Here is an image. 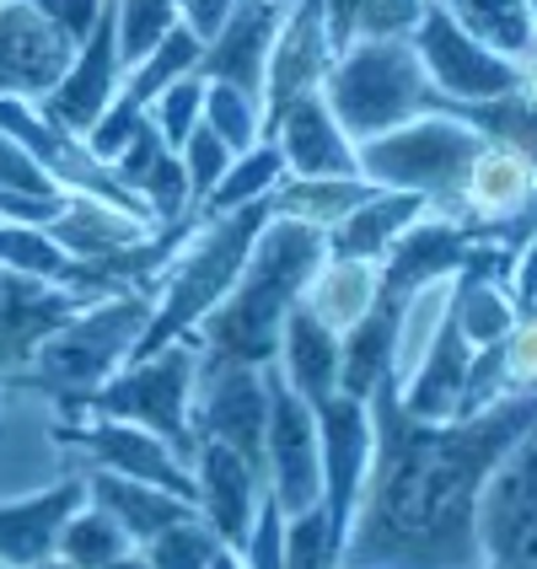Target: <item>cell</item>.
Returning a JSON list of instances; mask_svg holds the SVG:
<instances>
[{
  "label": "cell",
  "mask_w": 537,
  "mask_h": 569,
  "mask_svg": "<svg viewBox=\"0 0 537 569\" xmlns=\"http://www.w3.org/2000/svg\"><path fill=\"white\" fill-rule=\"evenodd\" d=\"M113 17H119V54L129 70L178 28V0H113Z\"/></svg>",
  "instance_id": "obj_33"
},
{
  "label": "cell",
  "mask_w": 537,
  "mask_h": 569,
  "mask_svg": "<svg viewBox=\"0 0 537 569\" xmlns=\"http://www.w3.org/2000/svg\"><path fill=\"white\" fill-rule=\"evenodd\" d=\"M210 569H242V553H237V548H216V559H210Z\"/></svg>",
  "instance_id": "obj_45"
},
{
  "label": "cell",
  "mask_w": 537,
  "mask_h": 569,
  "mask_svg": "<svg viewBox=\"0 0 537 569\" xmlns=\"http://www.w3.org/2000/svg\"><path fill=\"white\" fill-rule=\"evenodd\" d=\"M125 92V54H119V17H113V0H102L87 43L76 49V60L64 64V76L38 97L43 119L60 124L64 134L87 140V129L102 119V108Z\"/></svg>",
  "instance_id": "obj_11"
},
{
  "label": "cell",
  "mask_w": 537,
  "mask_h": 569,
  "mask_svg": "<svg viewBox=\"0 0 537 569\" xmlns=\"http://www.w3.org/2000/svg\"><path fill=\"white\" fill-rule=\"evenodd\" d=\"M81 478H87V500H92L97 510H108V516L129 532L135 548H146V542L157 538V532H167L172 521L199 516L189 500L167 495V489H157V483H140V478L113 473V468H81Z\"/></svg>",
  "instance_id": "obj_22"
},
{
  "label": "cell",
  "mask_w": 537,
  "mask_h": 569,
  "mask_svg": "<svg viewBox=\"0 0 537 569\" xmlns=\"http://www.w3.org/2000/svg\"><path fill=\"white\" fill-rule=\"evenodd\" d=\"M489 134H478L457 113H419L409 124L381 129L355 146V172L377 189L419 193L436 216L457 221V193Z\"/></svg>",
  "instance_id": "obj_6"
},
{
  "label": "cell",
  "mask_w": 537,
  "mask_h": 569,
  "mask_svg": "<svg viewBox=\"0 0 537 569\" xmlns=\"http://www.w3.org/2000/svg\"><path fill=\"white\" fill-rule=\"evenodd\" d=\"M510 64H516V87H510V92L537 108V38H533V43H527V49H521V54H516Z\"/></svg>",
  "instance_id": "obj_43"
},
{
  "label": "cell",
  "mask_w": 537,
  "mask_h": 569,
  "mask_svg": "<svg viewBox=\"0 0 537 569\" xmlns=\"http://www.w3.org/2000/svg\"><path fill=\"white\" fill-rule=\"evenodd\" d=\"M285 22L280 0H237V11L221 22V32L199 49V76L205 81H226L237 92L263 102V64H269V43Z\"/></svg>",
  "instance_id": "obj_19"
},
{
  "label": "cell",
  "mask_w": 537,
  "mask_h": 569,
  "mask_svg": "<svg viewBox=\"0 0 537 569\" xmlns=\"http://www.w3.org/2000/svg\"><path fill=\"white\" fill-rule=\"evenodd\" d=\"M328 64H334V43L322 28V0H290L263 64V134L296 97H312L322 87Z\"/></svg>",
  "instance_id": "obj_12"
},
{
  "label": "cell",
  "mask_w": 537,
  "mask_h": 569,
  "mask_svg": "<svg viewBox=\"0 0 537 569\" xmlns=\"http://www.w3.org/2000/svg\"><path fill=\"white\" fill-rule=\"evenodd\" d=\"M0 436H6V419H0Z\"/></svg>",
  "instance_id": "obj_48"
},
{
  "label": "cell",
  "mask_w": 537,
  "mask_h": 569,
  "mask_svg": "<svg viewBox=\"0 0 537 569\" xmlns=\"http://www.w3.org/2000/svg\"><path fill=\"white\" fill-rule=\"evenodd\" d=\"M425 216H436L419 193H398V189H377L371 199H360L355 210H349L345 221L328 231V253H345V258H387L392 253V242L419 226Z\"/></svg>",
  "instance_id": "obj_24"
},
{
  "label": "cell",
  "mask_w": 537,
  "mask_h": 569,
  "mask_svg": "<svg viewBox=\"0 0 537 569\" xmlns=\"http://www.w3.org/2000/svg\"><path fill=\"white\" fill-rule=\"evenodd\" d=\"M146 119H151L161 140L178 151L193 134V124L205 119V76L189 70V76H178L172 87H161V92L151 97V108H146Z\"/></svg>",
  "instance_id": "obj_34"
},
{
  "label": "cell",
  "mask_w": 537,
  "mask_h": 569,
  "mask_svg": "<svg viewBox=\"0 0 537 569\" xmlns=\"http://www.w3.org/2000/svg\"><path fill=\"white\" fill-rule=\"evenodd\" d=\"M275 366H280V377L317 409V403H328V398L339 392V333L322 328L307 307H296L280 328Z\"/></svg>",
  "instance_id": "obj_25"
},
{
  "label": "cell",
  "mask_w": 537,
  "mask_h": 569,
  "mask_svg": "<svg viewBox=\"0 0 537 569\" xmlns=\"http://www.w3.org/2000/svg\"><path fill=\"white\" fill-rule=\"evenodd\" d=\"M533 28H537V0H533Z\"/></svg>",
  "instance_id": "obj_47"
},
{
  "label": "cell",
  "mask_w": 537,
  "mask_h": 569,
  "mask_svg": "<svg viewBox=\"0 0 537 569\" xmlns=\"http://www.w3.org/2000/svg\"><path fill=\"white\" fill-rule=\"evenodd\" d=\"M237 553H242V569H285V516L269 495H263V506H258L253 527H248Z\"/></svg>",
  "instance_id": "obj_39"
},
{
  "label": "cell",
  "mask_w": 537,
  "mask_h": 569,
  "mask_svg": "<svg viewBox=\"0 0 537 569\" xmlns=\"http://www.w3.org/2000/svg\"><path fill=\"white\" fill-rule=\"evenodd\" d=\"M285 178V157L275 140H258L253 151H237L231 167L221 172V183L199 199V210H193L189 221H205V216H226V210H242V204H258V199H269V193L280 189Z\"/></svg>",
  "instance_id": "obj_27"
},
{
  "label": "cell",
  "mask_w": 537,
  "mask_h": 569,
  "mask_svg": "<svg viewBox=\"0 0 537 569\" xmlns=\"http://www.w3.org/2000/svg\"><path fill=\"white\" fill-rule=\"evenodd\" d=\"M189 468H193V510H199V521L226 548H242L258 506H263V478H258V468L242 462L231 446L205 441V436L193 446Z\"/></svg>",
  "instance_id": "obj_16"
},
{
  "label": "cell",
  "mask_w": 537,
  "mask_h": 569,
  "mask_svg": "<svg viewBox=\"0 0 537 569\" xmlns=\"http://www.w3.org/2000/svg\"><path fill=\"white\" fill-rule=\"evenodd\" d=\"M231 157H237V151H231V146H226V140L205 124V119H199V124H193V134L178 146V161H183V183H189V204H193V210H199V199H205V193L221 183V172L231 167ZM193 210H189V216H193Z\"/></svg>",
  "instance_id": "obj_36"
},
{
  "label": "cell",
  "mask_w": 537,
  "mask_h": 569,
  "mask_svg": "<svg viewBox=\"0 0 537 569\" xmlns=\"http://www.w3.org/2000/svg\"><path fill=\"white\" fill-rule=\"evenodd\" d=\"M533 199H537V161L527 151H516V146L484 140V151L474 157L468 178H463V193H457V226H468L478 242L495 226L516 221Z\"/></svg>",
  "instance_id": "obj_17"
},
{
  "label": "cell",
  "mask_w": 537,
  "mask_h": 569,
  "mask_svg": "<svg viewBox=\"0 0 537 569\" xmlns=\"http://www.w3.org/2000/svg\"><path fill=\"white\" fill-rule=\"evenodd\" d=\"M87 506V478L64 473L32 495L0 500V569H38L54 559L60 527Z\"/></svg>",
  "instance_id": "obj_18"
},
{
  "label": "cell",
  "mask_w": 537,
  "mask_h": 569,
  "mask_svg": "<svg viewBox=\"0 0 537 569\" xmlns=\"http://www.w3.org/2000/svg\"><path fill=\"white\" fill-rule=\"evenodd\" d=\"M441 6L468 38H478L484 49H495V54H506V60H516L537 38L533 0H441Z\"/></svg>",
  "instance_id": "obj_29"
},
{
  "label": "cell",
  "mask_w": 537,
  "mask_h": 569,
  "mask_svg": "<svg viewBox=\"0 0 537 569\" xmlns=\"http://www.w3.org/2000/svg\"><path fill=\"white\" fill-rule=\"evenodd\" d=\"M377 301H381V263L377 258H345V253L322 258L317 274L307 280V296H301V307L322 328H334L339 339L355 322H366L377 312Z\"/></svg>",
  "instance_id": "obj_23"
},
{
  "label": "cell",
  "mask_w": 537,
  "mask_h": 569,
  "mask_svg": "<svg viewBox=\"0 0 537 569\" xmlns=\"http://www.w3.org/2000/svg\"><path fill=\"white\" fill-rule=\"evenodd\" d=\"M216 548H221V538H216L199 516H189V521H172L167 532H157L140 553H146L151 569H210Z\"/></svg>",
  "instance_id": "obj_35"
},
{
  "label": "cell",
  "mask_w": 537,
  "mask_h": 569,
  "mask_svg": "<svg viewBox=\"0 0 537 569\" xmlns=\"http://www.w3.org/2000/svg\"><path fill=\"white\" fill-rule=\"evenodd\" d=\"M263 140H275L290 178H355V140L328 113L322 97H296Z\"/></svg>",
  "instance_id": "obj_21"
},
{
  "label": "cell",
  "mask_w": 537,
  "mask_h": 569,
  "mask_svg": "<svg viewBox=\"0 0 537 569\" xmlns=\"http://www.w3.org/2000/svg\"><path fill=\"white\" fill-rule=\"evenodd\" d=\"M409 43L425 64V76H430V87L446 102H489V97H506L516 87V64L495 49H484L478 38H468L446 17L441 0H425Z\"/></svg>",
  "instance_id": "obj_9"
},
{
  "label": "cell",
  "mask_w": 537,
  "mask_h": 569,
  "mask_svg": "<svg viewBox=\"0 0 537 569\" xmlns=\"http://www.w3.org/2000/svg\"><path fill=\"white\" fill-rule=\"evenodd\" d=\"M43 231H49L76 263L102 269V263H113V258L135 253V248L157 231V221L140 216V210L113 204V199H97V193H64L60 216L43 226Z\"/></svg>",
  "instance_id": "obj_20"
},
{
  "label": "cell",
  "mask_w": 537,
  "mask_h": 569,
  "mask_svg": "<svg viewBox=\"0 0 537 569\" xmlns=\"http://www.w3.org/2000/svg\"><path fill=\"white\" fill-rule=\"evenodd\" d=\"M263 221H269V199L226 210V216L189 221V231L178 237V248L167 253L157 284H151V322H146V333H140V345H135L129 360L172 345V339H189L199 328V317L210 312L231 290V280L242 274Z\"/></svg>",
  "instance_id": "obj_4"
},
{
  "label": "cell",
  "mask_w": 537,
  "mask_h": 569,
  "mask_svg": "<svg viewBox=\"0 0 537 569\" xmlns=\"http://www.w3.org/2000/svg\"><path fill=\"white\" fill-rule=\"evenodd\" d=\"M328 258V231L312 221H290V216H269L258 226L253 253L242 263V274L231 280L221 301L199 317L189 339L199 355H226V360H248V366H269L280 349L285 317L301 307L307 280L317 263Z\"/></svg>",
  "instance_id": "obj_2"
},
{
  "label": "cell",
  "mask_w": 537,
  "mask_h": 569,
  "mask_svg": "<svg viewBox=\"0 0 537 569\" xmlns=\"http://www.w3.org/2000/svg\"><path fill=\"white\" fill-rule=\"evenodd\" d=\"M478 542L484 569H537V430L484 483Z\"/></svg>",
  "instance_id": "obj_10"
},
{
  "label": "cell",
  "mask_w": 537,
  "mask_h": 569,
  "mask_svg": "<svg viewBox=\"0 0 537 569\" xmlns=\"http://www.w3.org/2000/svg\"><path fill=\"white\" fill-rule=\"evenodd\" d=\"M280 6H290V0H280Z\"/></svg>",
  "instance_id": "obj_49"
},
{
  "label": "cell",
  "mask_w": 537,
  "mask_h": 569,
  "mask_svg": "<svg viewBox=\"0 0 537 569\" xmlns=\"http://www.w3.org/2000/svg\"><path fill=\"white\" fill-rule=\"evenodd\" d=\"M199 49H205V43H199V38L178 22V28L167 32L157 49L146 54V60L125 70V97L135 102V108H151V97H157L161 87H172L178 76H189L193 64H199Z\"/></svg>",
  "instance_id": "obj_30"
},
{
  "label": "cell",
  "mask_w": 537,
  "mask_h": 569,
  "mask_svg": "<svg viewBox=\"0 0 537 569\" xmlns=\"http://www.w3.org/2000/svg\"><path fill=\"white\" fill-rule=\"evenodd\" d=\"M193 371H199V345H193V339H172V345H161V349H151V355L119 366L81 409L102 413V419L140 425V430L161 436V441L189 462L193 446H199L193 419H189Z\"/></svg>",
  "instance_id": "obj_7"
},
{
  "label": "cell",
  "mask_w": 537,
  "mask_h": 569,
  "mask_svg": "<svg viewBox=\"0 0 537 569\" xmlns=\"http://www.w3.org/2000/svg\"><path fill=\"white\" fill-rule=\"evenodd\" d=\"M38 569H76V565H64L60 553H54V559H43V565H38Z\"/></svg>",
  "instance_id": "obj_46"
},
{
  "label": "cell",
  "mask_w": 537,
  "mask_h": 569,
  "mask_svg": "<svg viewBox=\"0 0 537 569\" xmlns=\"http://www.w3.org/2000/svg\"><path fill=\"white\" fill-rule=\"evenodd\" d=\"M205 124L221 134L231 151H253L263 140V102L226 81H205Z\"/></svg>",
  "instance_id": "obj_32"
},
{
  "label": "cell",
  "mask_w": 537,
  "mask_h": 569,
  "mask_svg": "<svg viewBox=\"0 0 537 569\" xmlns=\"http://www.w3.org/2000/svg\"><path fill=\"white\" fill-rule=\"evenodd\" d=\"M317 97L328 102V113L355 146L436 108V87L409 38H355L349 49L334 54Z\"/></svg>",
  "instance_id": "obj_5"
},
{
  "label": "cell",
  "mask_w": 537,
  "mask_h": 569,
  "mask_svg": "<svg viewBox=\"0 0 537 569\" xmlns=\"http://www.w3.org/2000/svg\"><path fill=\"white\" fill-rule=\"evenodd\" d=\"M129 548H135L129 532L108 516V510H97L92 500L64 521L60 542H54V553H60L64 565H76V569H97V565H108V559H119V553H129Z\"/></svg>",
  "instance_id": "obj_31"
},
{
  "label": "cell",
  "mask_w": 537,
  "mask_h": 569,
  "mask_svg": "<svg viewBox=\"0 0 537 569\" xmlns=\"http://www.w3.org/2000/svg\"><path fill=\"white\" fill-rule=\"evenodd\" d=\"M366 413L371 457L334 569H484L478 500L537 430V392H506L463 419H414L381 377Z\"/></svg>",
  "instance_id": "obj_1"
},
{
  "label": "cell",
  "mask_w": 537,
  "mask_h": 569,
  "mask_svg": "<svg viewBox=\"0 0 537 569\" xmlns=\"http://www.w3.org/2000/svg\"><path fill=\"white\" fill-rule=\"evenodd\" d=\"M269 387V430H263V495L280 506V516L322 506V436L317 409L280 377V366H263Z\"/></svg>",
  "instance_id": "obj_8"
},
{
  "label": "cell",
  "mask_w": 537,
  "mask_h": 569,
  "mask_svg": "<svg viewBox=\"0 0 537 569\" xmlns=\"http://www.w3.org/2000/svg\"><path fill=\"white\" fill-rule=\"evenodd\" d=\"M92 301L97 290H70V284L0 269V377H17L28 366V355L38 349V339H49L60 322H70Z\"/></svg>",
  "instance_id": "obj_15"
},
{
  "label": "cell",
  "mask_w": 537,
  "mask_h": 569,
  "mask_svg": "<svg viewBox=\"0 0 537 569\" xmlns=\"http://www.w3.org/2000/svg\"><path fill=\"white\" fill-rule=\"evenodd\" d=\"M0 189L6 193H32V199H54V193H64V189L49 183V172H43V167H38L6 129H0Z\"/></svg>",
  "instance_id": "obj_40"
},
{
  "label": "cell",
  "mask_w": 537,
  "mask_h": 569,
  "mask_svg": "<svg viewBox=\"0 0 537 569\" xmlns=\"http://www.w3.org/2000/svg\"><path fill=\"white\" fill-rule=\"evenodd\" d=\"M32 6H38V11H43V17H49V22H54L70 43H76V49L87 43L97 11H102V0H32Z\"/></svg>",
  "instance_id": "obj_41"
},
{
  "label": "cell",
  "mask_w": 537,
  "mask_h": 569,
  "mask_svg": "<svg viewBox=\"0 0 537 569\" xmlns=\"http://www.w3.org/2000/svg\"><path fill=\"white\" fill-rule=\"evenodd\" d=\"M146 322H151V290H108L92 307H81L70 322H60L49 339H38L28 366L0 381H17L38 398H49L60 419H81L87 413L81 403L119 366H129Z\"/></svg>",
  "instance_id": "obj_3"
},
{
  "label": "cell",
  "mask_w": 537,
  "mask_h": 569,
  "mask_svg": "<svg viewBox=\"0 0 537 569\" xmlns=\"http://www.w3.org/2000/svg\"><path fill=\"white\" fill-rule=\"evenodd\" d=\"M425 0H322V28L334 54L355 38H409Z\"/></svg>",
  "instance_id": "obj_28"
},
{
  "label": "cell",
  "mask_w": 537,
  "mask_h": 569,
  "mask_svg": "<svg viewBox=\"0 0 537 569\" xmlns=\"http://www.w3.org/2000/svg\"><path fill=\"white\" fill-rule=\"evenodd\" d=\"M371 193H377V183H366L360 172L355 178H285L269 193V216H290V221H312L322 231H334Z\"/></svg>",
  "instance_id": "obj_26"
},
{
  "label": "cell",
  "mask_w": 537,
  "mask_h": 569,
  "mask_svg": "<svg viewBox=\"0 0 537 569\" xmlns=\"http://www.w3.org/2000/svg\"><path fill=\"white\" fill-rule=\"evenodd\" d=\"M500 366L510 392H537V307L516 312L510 333L500 339Z\"/></svg>",
  "instance_id": "obj_38"
},
{
  "label": "cell",
  "mask_w": 537,
  "mask_h": 569,
  "mask_svg": "<svg viewBox=\"0 0 537 569\" xmlns=\"http://www.w3.org/2000/svg\"><path fill=\"white\" fill-rule=\"evenodd\" d=\"M70 60H76V43L32 0H0V97L38 102Z\"/></svg>",
  "instance_id": "obj_13"
},
{
  "label": "cell",
  "mask_w": 537,
  "mask_h": 569,
  "mask_svg": "<svg viewBox=\"0 0 537 569\" xmlns=\"http://www.w3.org/2000/svg\"><path fill=\"white\" fill-rule=\"evenodd\" d=\"M231 11H237V0H178V22H183L199 43H210Z\"/></svg>",
  "instance_id": "obj_42"
},
{
  "label": "cell",
  "mask_w": 537,
  "mask_h": 569,
  "mask_svg": "<svg viewBox=\"0 0 537 569\" xmlns=\"http://www.w3.org/2000/svg\"><path fill=\"white\" fill-rule=\"evenodd\" d=\"M334 559H339V538L322 506L285 521V569H334Z\"/></svg>",
  "instance_id": "obj_37"
},
{
  "label": "cell",
  "mask_w": 537,
  "mask_h": 569,
  "mask_svg": "<svg viewBox=\"0 0 537 569\" xmlns=\"http://www.w3.org/2000/svg\"><path fill=\"white\" fill-rule=\"evenodd\" d=\"M97 569H151V565H146L140 548H129V553H119V559H108V565H97Z\"/></svg>",
  "instance_id": "obj_44"
},
{
  "label": "cell",
  "mask_w": 537,
  "mask_h": 569,
  "mask_svg": "<svg viewBox=\"0 0 537 569\" xmlns=\"http://www.w3.org/2000/svg\"><path fill=\"white\" fill-rule=\"evenodd\" d=\"M317 436H322V510H328L334 538L345 542L349 510L360 500V478H366V457H371L366 398L334 392L328 403H317Z\"/></svg>",
  "instance_id": "obj_14"
}]
</instances>
